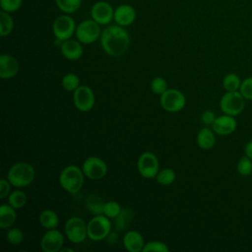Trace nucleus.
<instances>
[{"label":"nucleus","mask_w":252,"mask_h":252,"mask_svg":"<svg viewBox=\"0 0 252 252\" xmlns=\"http://www.w3.org/2000/svg\"><path fill=\"white\" fill-rule=\"evenodd\" d=\"M100 45L109 56L120 57L130 45V36L123 27L119 25L109 26L101 32Z\"/></svg>","instance_id":"obj_1"},{"label":"nucleus","mask_w":252,"mask_h":252,"mask_svg":"<svg viewBox=\"0 0 252 252\" xmlns=\"http://www.w3.org/2000/svg\"><path fill=\"white\" fill-rule=\"evenodd\" d=\"M35 177V170L33 166L25 161L14 163L8 170L7 179L16 188L27 187L33 181Z\"/></svg>","instance_id":"obj_2"},{"label":"nucleus","mask_w":252,"mask_h":252,"mask_svg":"<svg viewBox=\"0 0 252 252\" xmlns=\"http://www.w3.org/2000/svg\"><path fill=\"white\" fill-rule=\"evenodd\" d=\"M85 174L77 165L65 166L59 174V184L62 189L70 194H77L84 185Z\"/></svg>","instance_id":"obj_3"},{"label":"nucleus","mask_w":252,"mask_h":252,"mask_svg":"<svg viewBox=\"0 0 252 252\" xmlns=\"http://www.w3.org/2000/svg\"><path fill=\"white\" fill-rule=\"evenodd\" d=\"M88 237L93 241L105 239L111 232V221L104 215H95L87 223Z\"/></svg>","instance_id":"obj_4"},{"label":"nucleus","mask_w":252,"mask_h":252,"mask_svg":"<svg viewBox=\"0 0 252 252\" xmlns=\"http://www.w3.org/2000/svg\"><path fill=\"white\" fill-rule=\"evenodd\" d=\"M245 106V98L240 94L239 91L237 92H226L220 100V108L222 113L237 116L239 115Z\"/></svg>","instance_id":"obj_5"},{"label":"nucleus","mask_w":252,"mask_h":252,"mask_svg":"<svg viewBox=\"0 0 252 252\" xmlns=\"http://www.w3.org/2000/svg\"><path fill=\"white\" fill-rule=\"evenodd\" d=\"M159 102L163 110L170 113H176L184 108L186 104V97L179 90L167 89L160 94Z\"/></svg>","instance_id":"obj_6"},{"label":"nucleus","mask_w":252,"mask_h":252,"mask_svg":"<svg viewBox=\"0 0 252 252\" xmlns=\"http://www.w3.org/2000/svg\"><path fill=\"white\" fill-rule=\"evenodd\" d=\"M65 235L74 244L82 243L88 237L87 223L82 218L72 217L65 222Z\"/></svg>","instance_id":"obj_7"},{"label":"nucleus","mask_w":252,"mask_h":252,"mask_svg":"<svg viewBox=\"0 0 252 252\" xmlns=\"http://www.w3.org/2000/svg\"><path fill=\"white\" fill-rule=\"evenodd\" d=\"M77 39L81 43L91 44L100 38L101 31L99 28V24H97L94 20H85L79 24L76 28L75 32Z\"/></svg>","instance_id":"obj_8"},{"label":"nucleus","mask_w":252,"mask_h":252,"mask_svg":"<svg viewBox=\"0 0 252 252\" xmlns=\"http://www.w3.org/2000/svg\"><path fill=\"white\" fill-rule=\"evenodd\" d=\"M137 168L140 175L146 179L156 178L159 171V162L157 156L151 152H144L137 161Z\"/></svg>","instance_id":"obj_9"},{"label":"nucleus","mask_w":252,"mask_h":252,"mask_svg":"<svg viewBox=\"0 0 252 252\" xmlns=\"http://www.w3.org/2000/svg\"><path fill=\"white\" fill-rule=\"evenodd\" d=\"M82 170L86 177L92 180H99L103 178L107 173V164L98 157L87 158L83 164Z\"/></svg>","instance_id":"obj_10"},{"label":"nucleus","mask_w":252,"mask_h":252,"mask_svg":"<svg viewBox=\"0 0 252 252\" xmlns=\"http://www.w3.org/2000/svg\"><path fill=\"white\" fill-rule=\"evenodd\" d=\"M73 101L75 107L81 112H88L93 109L95 102V96L94 91L85 85H80L79 88L74 91Z\"/></svg>","instance_id":"obj_11"},{"label":"nucleus","mask_w":252,"mask_h":252,"mask_svg":"<svg viewBox=\"0 0 252 252\" xmlns=\"http://www.w3.org/2000/svg\"><path fill=\"white\" fill-rule=\"evenodd\" d=\"M76 28L77 27L73 18L68 15H62L55 19L52 26V31L56 39L64 41L71 38L76 32Z\"/></svg>","instance_id":"obj_12"},{"label":"nucleus","mask_w":252,"mask_h":252,"mask_svg":"<svg viewBox=\"0 0 252 252\" xmlns=\"http://www.w3.org/2000/svg\"><path fill=\"white\" fill-rule=\"evenodd\" d=\"M64 236L56 228L46 229L40 239V248L43 252H59L63 248Z\"/></svg>","instance_id":"obj_13"},{"label":"nucleus","mask_w":252,"mask_h":252,"mask_svg":"<svg viewBox=\"0 0 252 252\" xmlns=\"http://www.w3.org/2000/svg\"><path fill=\"white\" fill-rule=\"evenodd\" d=\"M91 16L97 24L107 25L113 19L114 11L108 2L98 1L93 5L91 9Z\"/></svg>","instance_id":"obj_14"},{"label":"nucleus","mask_w":252,"mask_h":252,"mask_svg":"<svg viewBox=\"0 0 252 252\" xmlns=\"http://www.w3.org/2000/svg\"><path fill=\"white\" fill-rule=\"evenodd\" d=\"M237 127V122L234 116L222 114L216 118L212 125L214 132L220 136H227L232 134Z\"/></svg>","instance_id":"obj_15"},{"label":"nucleus","mask_w":252,"mask_h":252,"mask_svg":"<svg viewBox=\"0 0 252 252\" xmlns=\"http://www.w3.org/2000/svg\"><path fill=\"white\" fill-rule=\"evenodd\" d=\"M20 69V65L16 57L10 54L0 55V78L4 80L14 78Z\"/></svg>","instance_id":"obj_16"},{"label":"nucleus","mask_w":252,"mask_h":252,"mask_svg":"<svg viewBox=\"0 0 252 252\" xmlns=\"http://www.w3.org/2000/svg\"><path fill=\"white\" fill-rule=\"evenodd\" d=\"M113 19L121 27L130 26L136 19V11L131 5L122 4L114 10Z\"/></svg>","instance_id":"obj_17"},{"label":"nucleus","mask_w":252,"mask_h":252,"mask_svg":"<svg viewBox=\"0 0 252 252\" xmlns=\"http://www.w3.org/2000/svg\"><path fill=\"white\" fill-rule=\"evenodd\" d=\"M60 50H61L62 55L66 59L71 60V61L80 59L84 52L81 42L79 40H75V39H71V38L61 42Z\"/></svg>","instance_id":"obj_18"},{"label":"nucleus","mask_w":252,"mask_h":252,"mask_svg":"<svg viewBox=\"0 0 252 252\" xmlns=\"http://www.w3.org/2000/svg\"><path fill=\"white\" fill-rule=\"evenodd\" d=\"M123 246L128 252H141L145 246L144 238L139 231L129 230L123 236Z\"/></svg>","instance_id":"obj_19"},{"label":"nucleus","mask_w":252,"mask_h":252,"mask_svg":"<svg viewBox=\"0 0 252 252\" xmlns=\"http://www.w3.org/2000/svg\"><path fill=\"white\" fill-rule=\"evenodd\" d=\"M196 143L203 150H211L216 145V133L213 129L204 127L198 132Z\"/></svg>","instance_id":"obj_20"},{"label":"nucleus","mask_w":252,"mask_h":252,"mask_svg":"<svg viewBox=\"0 0 252 252\" xmlns=\"http://www.w3.org/2000/svg\"><path fill=\"white\" fill-rule=\"evenodd\" d=\"M17 219L16 209L9 204H2L0 206V227L2 229L11 227Z\"/></svg>","instance_id":"obj_21"},{"label":"nucleus","mask_w":252,"mask_h":252,"mask_svg":"<svg viewBox=\"0 0 252 252\" xmlns=\"http://www.w3.org/2000/svg\"><path fill=\"white\" fill-rule=\"evenodd\" d=\"M85 204L87 209L94 216L103 215V207H104L105 201L99 195L94 193L89 194L85 200Z\"/></svg>","instance_id":"obj_22"},{"label":"nucleus","mask_w":252,"mask_h":252,"mask_svg":"<svg viewBox=\"0 0 252 252\" xmlns=\"http://www.w3.org/2000/svg\"><path fill=\"white\" fill-rule=\"evenodd\" d=\"M39 223L41 226L45 229H51V228H56L59 224V218L58 215L55 211L46 209L43 210L38 217Z\"/></svg>","instance_id":"obj_23"},{"label":"nucleus","mask_w":252,"mask_h":252,"mask_svg":"<svg viewBox=\"0 0 252 252\" xmlns=\"http://www.w3.org/2000/svg\"><path fill=\"white\" fill-rule=\"evenodd\" d=\"M134 218V212L129 208H122L119 215L114 219V226L117 230H124L129 226Z\"/></svg>","instance_id":"obj_24"},{"label":"nucleus","mask_w":252,"mask_h":252,"mask_svg":"<svg viewBox=\"0 0 252 252\" xmlns=\"http://www.w3.org/2000/svg\"><path fill=\"white\" fill-rule=\"evenodd\" d=\"M14 28V21L10 13L1 11L0 12V34L1 36H7L11 33Z\"/></svg>","instance_id":"obj_25"},{"label":"nucleus","mask_w":252,"mask_h":252,"mask_svg":"<svg viewBox=\"0 0 252 252\" xmlns=\"http://www.w3.org/2000/svg\"><path fill=\"white\" fill-rule=\"evenodd\" d=\"M27 203V195L24 191L16 189L12 191L8 196V204L16 210L23 208Z\"/></svg>","instance_id":"obj_26"},{"label":"nucleus","mask_w":252,"mask_h":252,"mask_svg":"<svg viewBox=\"0 0 252 252\" xmlns=\"http://www.w3.org/2000/svg\"><path fill=\"white\" fill-rule=\"evenodd\" d=\"M240 78L233 73H229L224 76L222 80V87L226 92H237L241 86Z\"/></svg>","instance_id":"obj_27"},{"label":"nucleus","mask_w":252,"mask_h":252,"mask_svg":"<svg viewBox=\"0 0 252 252\" xmlns=\"http://www.w3.org/2000/svg\"><path fill=\"white\" fill-rule=\"evenodd\" d=\"M175 178H176L175 171L172 168H169V167L159 170L158 173L156 176L157 182L160 185H163V186H167V185L172 184L175 181Z\"/></svg>","instance_id":"obj_28"},{"label":"nucleus","mask_w":252,"mask_h":252,"mask_svg":"<svg viewBox=\"0 0 252 252\" xmlns=\"http://www.w3.org/2000/svg\"><path fill=\"white\" fill-rule=\"evenodd\" d=\"M57 7L66 14L75 13L81 6L82 0H55Z\"/></svg>","instance_id":"obj_29"},{"label":"nucleus","mask_w":252,"mask_h":252,"mask_svg":"<svg viewBox=\"0 0 252 252\" xmlns=\"http://www.w3.org/2000/svg\"><path fill=\"white\" fill-rule=\"evenodd\" d=\"M61 85L64 90H66L68 92H74L80 86V79L76 74L68 73L62 78Z\"/></svg>","instance_id":"obj_30"},{"label":"nucleus","mask_w":252,"mask_h":252,"mask_svg":"<svg viewBox=\"0 0 252 252\" xmlns=\"http://www.w3.org/2000/svg\"><path fill=\"white\" fill-rule=\"evenodd\" d=\"M236 170L241 176H249L252 173V159L247 156L239 158L236 164Z\"/></svg>","instance_id":"obj_31"},{"label":"nucleus","mask_w":252,"mask_h":252,"mask_svg":"<svg viewBox=\"0 0 252 252\" xmlns=\"http://www.w3.org/2000/svg\"><path fill=\"white\" fill-rule=\"evenodd\" d=\"M121 210H122V208L120 207L118 202L108 201V202H105V204H104L103 215L109 219H115L119 215Z\"/></svg>","instance_id":"obj_32"},{"label":"nucleus","mask_w":252,"mask_h":252,"mask_svg":"<svg viewBox=\"0 0 252 252\" xmlns=\"http://www.w3.org/2000/svg\"><path fill=\"white\" fill-rule=\"evenodd\" d=\"M6 239L12 245H19L24 240V232L19 227H12L8 230Z\"/></svg>","instance_id":"obj_33"},{"label":"nucleus","mask_w":252,"mask_h":252,"mask_svg":"<svg viewBox=\"0 0 252 252\" xmlns=\"http://www.w3.org/2000/svg\"><path fill=\"white\" fill-rule=\"evenodd\" d=\"M143 252H169V248L164 242L153 240L148 243H145Z\"/></svg>","instance_id":"obj_34"},{"label":"nucleus","mask_w":252,"mask_h":252,"mask_svg":"<svg viewBox=\"0 0 252 252\" xmlns=\"http://www.w3.org/2000/svg\"><path fill=\"white\" fill-rule=\"evenodd\" d=\"M151 90L156 94H163L168 88H167V82L162 77H156L151 82Z\"/></svg>","instance_id":"obj_35"},{"label":"nucleus","mask_w":252,"mask_h":252,"mask_svg":"<svg viewBox=\"0 0 252 252\" xmlns=\"http://www.w3.org/2000/svg\"><path fill=\"white\" fill-rule=\"evenodd\" d=\"M23 0H0L1 9L8 13L16 12L22 6Z\"/></svg>","instance_id":"obj_36"},{"label":"nucleus","mask_w":252,"mask_h":252,"mask_svg":"<svg viewBox=\"0 0 252 252\" xmlns=\"http://www.w3.org/2000/svg\"><path fill=\"white\" fill-rule=\"evenodd\" d=\"M240 94L247 100H252V77H248L241 82Z\"/></svg>","instance_id":"obj_37"},{"label":"nucleus","mask_w":252,"mask_h":252,"mask_svg":"<svg viewBox=\"0 0 252 252\" xmlns=\"http://www.w3.org/2000/svg\"><path fill=\"white\" fill-rule=\"evenodd\" d=\"M12 184L9 182L7 178H2L0 180V198L5 199L11 193Z\"/></svg>","instance_id":"obj_38"},{"label":"nucleus","mask_w":252,"mask_h":252,"mask_svg":"<svg viewBox=\"0 0 252 252\" xmlns=\"http://www.w3.org/2000/svg\"><path fill=\"white\" fill-rule=\"evenodd\" d=\"M216 114L212 110H205L201 114V121L205 125H213L216 120Z\"/></svg>","instance_id":"obj_39"},{"label":"nucleus","mask_w":252,"mask_h":252,"mask_svg":"<svg viewBox=\"0 0 252 252\" xmlns=\"http://www.w3.org/2000/svg\"><path fill=\"white\" fill-rule=\"evenodd\" d=\"M244 153H245V156H247L248 158H250L252 159V140H250V141L245 145Z\"/></svg>","instance_id":"obj_40"},{"label":"nucleus","mask_w":252,"mask_h":252,"mask_svg":"<svg viewBox=\"0 0 252 252\" xmlns=\"http://www.w3.org/2000/svg\"><path fill=\"white\" fill-rule=\"evenodd\" d=\"M61 251H62V252H64V251H70V252H74V249H72V248H62V249H61Z\"/></svg>","instance_id":"obj_41"}]
</instances>
